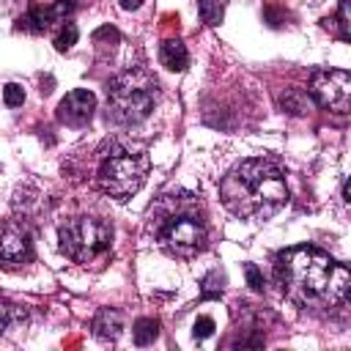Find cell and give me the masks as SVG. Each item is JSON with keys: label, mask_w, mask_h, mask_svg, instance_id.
I'll return each instance as SVG.
<instances>
[{"label": "cell", "mask_w": 351, "mask_h": 351, "mask_svg": "<svg viewBox=\"0 0 351 351\" xmlns=\"http://www.w3.org/2000/svg\"><path fill=\"white\" fill-rule=\"evenodd\" d=\"M219 200L236 217L266 219L288 203L285 170L271 156L244 159L219 181Z\"/></svg>", "instance_id": "cell-2"}, {"label": "cell", "mask_w": 351, "mask_h": 351, "mask_svg": "<svg viewBox=\"0 0 351 351\" xmlns=\"http://www.w3.org/2000/svg\"><path fill=\"white\" fill-rule=\"evenodd\" d=\"M3 99H5V104L8 107H22V101H25V90L19 88V85H5L3 88Z\"/></svg>", "instance_id": "cell-18"}, {"label": "cell", "mask_w": 351, "mask_h": 351, "mask_svg": "<svg viewBox=\"0 0 351 351\" xmlns=\"http://www.w3.org/2000/svg\"><path fill=\"white\" fill-rule=\"evenodd\" d=\"M74 41H77V25L74 22H66L60 27V33L55 36V49L58 52H69L74 47Z\"/></svg>", "instance_id": "cell-16"}, {"label": "cell", "mask_w": 351, "mask_h": 351, "mask_svg": "<svg viewBox=\"0 0 351 351\" xmlns=\"http://www.w3.org/2000/svg\"><path fill=\"white\" fill-rule=\"evenodd\" d=\"M148 156L145 154H132V151H115L112 156H107L101 165H99V173H96V181L101 186V192L118 197V200H126L132 197L145 176H148Z\"/></svg>", "instance_id": "cell-5"}, {"label": "cell", "mask_w": 351, "mask_h": 351, "mask_svg": "<svg viewBox=\"0 0 351 351\" xmlns=\"http://www.w3.org/2000/svg\"><path fill=\"white\" fill-rule=\"evenodd\" d=\"M156 335H159V324H156L154 318H140V321L134 324V343H137V346L154 343Z\"/></svg>", "instance_id": "cell-14"}, {"label": "cell", "mask_w": 351, "mask_h": 351, "mask_svg": "<svg viewBox=\"0 0 351 351\" xmlns=\"http://www.w3.org/2000/svg\"><path fill=\"white\" fill-rule=\"evenodd\" d=\"M274 277L280 291L304 310L337 307L351 291L348 269L315 247H291L280 252Z\"/></svg>", "instance_id": "cell-1"}, {"label": "cell", "mask_w": 351, "mask_h": 351, "mask_svg": "<svg viewBox=\"0 0 351 351\" xmlns=\"http://www.w3.org/2000/svg\"><path fill=\"white\" fill-rule=\"evenodd\" d=\"M280 101H282V107H285L288 112H293V115H302V112L307 110V96H304L302 90H296V88H293V90H288Z\"/></svg>", "instance_id": "cell-17"}, {"label": "cell", "mask_w": 351, "mask_h": 351, "mask_svg": "<svg viewBox=\"0 0 351 351\" xmlns=\"http://www.w3.org/2000/svg\"><path fill=\"white\" fill-rule=\"evenodd\" d=\"M156 239L162 244V250L173 258H195L206 241H208V230L206 222L192 214V211H178V214H167L159 228H156Z\"/></svg>", "instance_id": "cell-6"}, {"label": "cell", "mask_w": 351, "mask_h": 351, "mask_svg": "<svg viewBox=\"0 0 351 351\" xmlns=\"http://www.w3.org/2000/svg\"><path fill=\"white\" fill-rule=\"evenodd\" d=\"M159 60L170 71H184L186 63H189V52H186L181 38H165L162 47H159Z\"/></svg>", "instance_id": "cell-11"}, {"label": "cell", "mask_w": 351, "mask_h": 351, "mask_svg": "<svg viewBox=\"0 0 351 351\" xmlns=\"http://www.w3.org/2000/svg\"><path fill=\"white\" fill-rule=\"evenodd\" d=\"M93 110H96V96L85 88H74L60 99L58 121L66 126H85L93 118Z\"/></svg>", "instance_id": "cell-9"}, {"label": "cell", "mask_w": 351, "mask_h": 351, "mask_svg": "<svg viewBox=\"0 0 351 351\" xmlns=\"http://www.w3.org/2000/svg\"><path fill=\"white\" fill-rule=\"evenodd\" d=\"M197 11H200V19L206 25H219L222 22V14H225V8H222L219 0H197Z\"/></svg>", "instance_id": "cell-15"}, {"label": "cell", "mask_w": 351, "mask_h": 351, "mask_svg": "<svg viewBox=\"0 0 351 351\" xmlns=\"http://www.w3.org/2000/svg\"><path fill=\"white\" fill-rule=\"evenodd\" d=\"M310 96L315 104L332 112H348L351 107V74L343 69H329V71H315L310 80Z\"/></svg>", "instance_id": "cell-7"}, {"label": "cell", "mask_w": 351, "mask_h": 351, "mask_svg": "<svg viewBox=\"0 0 351 351\" xmlns=\"http://www.w3.org/2000/svg\"><path fill=\"white\" fill-rule=\"evenodd\" d=\"M340 38L348 41L351 38V30H348V8H346V0H340Z\"/></svg>", "instance_id": "cell-21"}, {"label": "cell", "mask_w": 351, "mask_h": 351, "mask_svg": "<svg viewBox=\"0 0 351 351\" xmlns=\"http://www.w3.org/2000/svg\"><path fill=\"white\" fill-rule=\"evenodd\" d=\"M121 329H123V318H121L118 310L104 307V310L96 313V318H93V332H96V337H101V340H115V337L121 335Z\"/></svg>", "instance_id": "cell-12"}, {"label": "cell", "mask_w": 351, "mask_h": 351, "mask_svg": "<svg viewBox=\"0 0 351 351\" xmlns=\"http://www.w3.org/2000/svg\"><path fill=\"white\" fill-rule=\"evenodd\" d=\"M156 104V80L145 69H126L107 85V118L115 123H140Z\"/></svg>", "instance_id": "cell-3"}, {"label": "cell", "mask_w": 351, "mask_h": 351, "mask_svg": "<svg viewBox=\"0 0 351 351\" xmlns=\"http://www.w3.org/2000/svg\"><path fill=\"white\" fill-rule=\"evenodd\" d=\"M244 271H247V282H250V288H252V291H263V274L258 271V266H255V263H247Z\"/></svg>", "instance_id": "cell-20"}, {"label": "cell", "mask_w": 351, "mask_h": 351, "mask_svg": "<svg viewBox=\"0 0 351 351\" xmlns=\"http://www.w3.org/2000/svg\"><path fill=\"white\" fill-rule=\"evenodd\" d=\"M214 332V318H208V315H200L197 321H195V326H192V337L195 340H203V337H208Z\"/></svg>", "instance_id": "cell-19"}, {"label": "cell", "mask_w": 351, "mask_h": 351, "mask_svg": "<svg viewBox=\"0 0 351 351\" xmlns=\"http://www.w3.org/2000/svg\"><path fill=\"white\" fill-rule=\"evenodd\" d=\"M74 8L71 0H58L47 8H30L19 22H16V30H25V33H44L52 22H63L66 14Z\"/></svg>", "instance_id": "cell-10"}, {"label": "cell", "mask_w": 351, "mask_h": 351, "mask_svg": "<svg viewBox=\"0 0 351 351\" xmlns=\"http://www.w3.org/2000/svg\"><path fill=\"white\" fill-rule=\"evenodd\" d=\"M60 250L77 263H96L110 252L112 228L99 217H74L58 230Z\"/></svg>", "instance_id": "cell-4"}, {"label": "cell", "mask_w": 351, "mask_h": 351, "mask_svg": "<svg viewBox=\"0 0 351 351\" xmlns=\"http://www.w3.org/2000/svg\"><path fill=\"white\" fill-rule=\"evenodd\" d=\"M25 318H27V313H25V307H19V304H0V335L3 332H8V329H14V326H19V324H25Z\"/></svg>", "instance_id": "cell-13"}, {"label": "cell", "mask_w": 351, "mask_h": 351, "mask_svg": "<svg viewBox=\"0 0 351 351\" xmlns=\"http://www.w3.org/2000/svg\"><path fill=\"white\" fill-rule=\"evenodd\" d=\"M121 3V8L123 11H134V8H140L143 5V0H118Z\"/></svg>", "instance_id": "cell-22"}, {"label": "cell", "mask_w": 351, "mask_h": 351, "mask_svg": "<svg viewBox=\"0 0 351 351\" xmlns=\"http://www.w3.org/2000/svg\"><path fill=\"white\" fill-rule=\"evenodd\" d=\"M30 239L27 233L14 222H0V266L19 269L30 261Z\"/></svg>", "instance_id": "cell-8"}]
</instances>
